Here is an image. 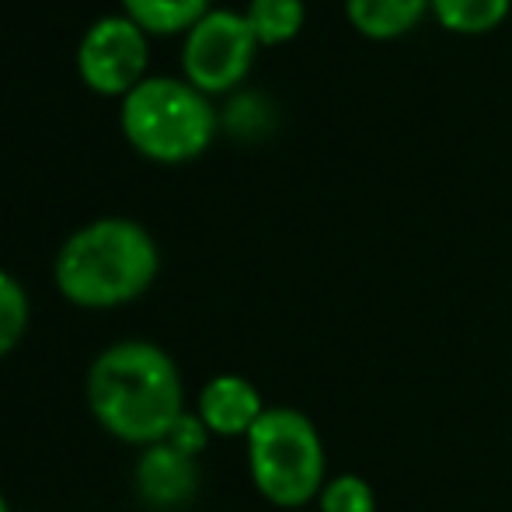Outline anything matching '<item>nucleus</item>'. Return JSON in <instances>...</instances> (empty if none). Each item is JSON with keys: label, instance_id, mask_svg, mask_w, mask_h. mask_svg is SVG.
I'll use <instances>...</instances> for the list:
<instances>
[{"label": "nucleus", "instance_id": "13", "mask_svg": "<svg viewBox=\"0 0 512 512\" xmlns=\"http://www.w3.org/2000/svg\"><path fill=\"white\" fill-rule=\"evenodd\" d=\"M32 324V300L14 272L0 269V359H7L28 335Z\"/></svg>", "mask_w": 512, "mask_h": 512}, {"label": "nucleus", "instance_id": "2", "mask_svg": "<svg viewBox=\"0 0 512 512\" xmlns=\"http://www.w3.org/2000/svg\"><path fill=\"white\" fill-rule=\"evenodd\" d=\"M161 276V244L133 216H95L63 237L53 283L67 304L115 310L140 300Z\"/></svg>", "mask_w": 512, "mask_h": 512}, {"label": "nucleus", "instance_id": "15", "mask_svg": "<svg viewBox=\"0 0 512 512\" xmlns=\"http://www.w3.org/2000/svg\"><path fill=\"white\" fill-rule=\"evenodd\" d=\"M272 102L265 95H258V91H241V95H234L223 108V122H227L230 133L237 136H251V133H262V129H269L272 122Z\"/></svg>", "mask_w": 512, "mask_h": 512}, {"label": "nucleus", "instance_id": "9", "mask_svg": "<svg viewBox=\"0 0 512 512\" xmlns=\"http://www.w3.org/2000/svg\"><path fill=\"white\" fill-rule=\"evenodd\" d=\"M429 0H345L349 21L370 39H394L422 21Z\"/></svg>", "mask_w": 512, "mask_h": 512}, {"label": "nucleus", "instance_id": "8", "mask_svg": "<svg viewBox=\"0 0 512 512\" xmlns=\"http://www.w3.org/2000/svg\"><path fill=\"white\" fill-rule=\"evenodd\" d=\"M196 411L216 439H244L265 415L262 391L241 373H216L196 394Z\"/></svg>", "mask_w": 512, "mask_h": 512}, {"label": "nucleus", "instance_id": "4", "mask_svg": "<svg viewBox=\"0 0 512 512\" xmlns=\"http://www.w3.org/2000/svg\"><path fill=\"white\" fill-rule=\"evenodd\" d=\"M244 460L255 492L276 509L307 506L328 481L324 439L297 408H265L244 436Z\"/></svg>", "mask_w": 512, "mask_h": 512}, {"label": "nucleus", "instance_id": "7", "mask_svg": "<svg viewBox=\"0 0 512 512\" xmlns=\"http://www.w3.org/2000/svg\"><path fill=\"white\" fill-rule=\"evenodd\" d=\"M203 485L199 460L171 450L168 443H154L136 450L133 460V492L140 506L150 512H182L192 506Z\"/></svg>", "mask_w": 512, "mask_h": 512}, {"label": "nucleus", "instance_id": "5", "mask_svg": "<svg viewBox=\"0 0 512 512\" xmlns=\"http://www.w3.org/2000/svg\"><path fill=\"white\" fill-rule=\"evenodd\" d=\"M258 35L248 14L234 7H209L185 32L182 70L199 91H227L244 81L258 53Z\"/></svg>", "mask_w": 512, "mask_h": 512}, {"label": "nucleus", "instance_id": "1", "mask_svg": "<svg viewBox=\"0 0 512 512\" xmlns=\"http://www.w3.org/2000/svg\"><path fill=\"white\" fill-rule=\"evenodd\" d=\"M84 401L95 425L115 443H164L185 415V380L175 356L150 338H119L91 359L84 373Z\"/></svg>", "mask_w": 512, "mask_h": 512}, {"label": "nucleus", "instance_id": "6", "mask_svg": "<svg viewBox=\"0 0 512 512\" xmlns=\"http://www.w3.org/2000/svg\"><path fill=\"white\" fill-rule=\"evenodd\" d=\"M77 70L102 95H126L147 77V32L129 14H102L77 42Z\"/></svg>", "mask_w": 512, "mask_h": 512}, {"label": "nucleus", "instance_id": "10", "mask_svg": "<svg viewBox=\"0 0 512 512\" xmlns=\"http://www.w3.org/2000/svg\"><path fill=\"white\" fill-rule=\"evenodd\" d=\"M209 11V0H122V14L143 32H189Z\"/></svg>", "mask_w": 512, "mask_h": 512}, {"label": "nucleus", "instance_id": "14", "mask_svg": "<svg viewBox=\"0 0 512 512\" xmlns=\"http://www.w3.org/2000/svg\"><path fill=\"white\" fill-rule=\"evenodd\" d=\"M317 509L321 512H377V495H373L370 481L359 474H338L328 478L317 495Z\"/></svg>", "mask_w": 512, "mask_h": 512}, {"label": "nucleus", "instance_id": "11", "mask_svg": "<svg viewBox=\"0 0 512 512\" xmlns=\"http://www.w3.org/2000/svg\"><path fill=\"white\" fill-rule=\"evenodd\" d=\"M429 11L450 32L478 35L492 32L495 25L506 21V14L512 11V0H429Z\"/></svg>", "mask_w": 512, "mask_h": 512}, {"label": "nucleus", "instance_id": "12", "mask_svg": "<svg viewBox=\"0 0 512 512\" xmlns=\"http://www.w3.org/2000/svg\"><path fill=\"white\" fill-rule=\"evenodd\" d=\"M251 28H255L258 42L272 46V42H286L304 28L307 4L304 0H248L244 7Z\"/></svg>", "mask_w": 512, "mask_h": 512}, {"label": "nucleus", "instance_id": "16", "mask_svg": "<svg viewBox=\"0 0 512 512\" xmlns=\"http://www.w3.org/2000/svg\"><path fill=\"white\" fill-rule=\"evenodd\" d=\"M209 439H213V432H209L203 418H199L196 411L189 408L175 425H171V432L164 436V443H168L171 450L185 453V457L199 460V457H203V450L209 446Z\"/></svg>", "mask_w": 512, "mask_h": 512}, {"label": "nucleus", "instance_id": "17", "mask_svg": "<svg viewBox=\"0 0 512 512\" xmlns=\"http://www.w3.org/2000/svg\"><path fill=\"white\" fill-rule=\"evenodd\" d=\"M0 512H11V502H7L4 492H0Z\"/></svg>", "mask_w": 512, "mask_h": 512}, {"label": "nucleus", "instance_id": "3", "mask_svg": "<svg viewBox=\"0 0 512 512\" xmlns=\"http://www.w3.org/2000/svg\"><path fill=\"white\" fill-rule=\"evenodd\" d=\"M119 126L140 154L178 164L203 154L216 136L220 115L189 77L147 74L122 95Z\"/></svg>", "mask_w": 512, "mask_h": 512}]
</instances>
